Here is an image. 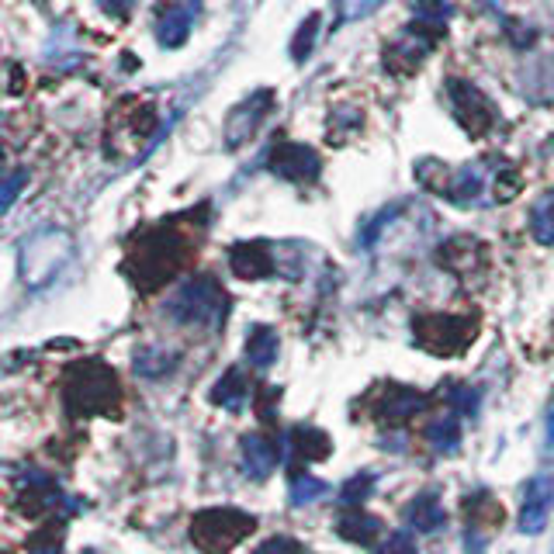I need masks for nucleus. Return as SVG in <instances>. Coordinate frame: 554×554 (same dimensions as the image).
Wrapping results in <instances>:
<instances>
[{
	"mask_svg": "<svg viewBox=\"0 0 554 554\" xmlns=\"http://www.w3.org/2000/svg\"><path fill=\"white\" fill-rule=\"evenodd\" d=\"M63 402L70 416H115L122 388L111 368H104L101 361H84L66 371Z\"/></svg>",
	"mask_w": 554,
	"mask_h": 554,
	"instance_id": "obj_1",
	"label": "nucleus"
},
{
	"mask_svg": "<svg viewBox=\"0 0 554 554\" xmlns=\"http://www.w3.org/2000/svg\"><path fill=\"white\" fill-rule=\"evenodd\" d=\"M226 291L219 288L215 277H191L187 284L170 295L167 302V316L181 326H208V329H219L222 319H226Z\"/></svg>",
	"mask_w": 554,
	"mask_h": 554,
	"instance_id": "obj_2",
	"label": "nucleus"
},
{
	"mask_svg": "<svg viewBox=\"0 0 554 554\" xmlns=\"http://www.w3.org/2000/svg\"><path fill=\"white\" fill-rule=\"evenodd\" d=\"M187 260V239H181L177 232H153L139 243V253L129 260V271L136 277V284L142 288H160L170 277L177 274Z\"/></svg>",
	"mask_w": 554,
	"mask_h": 554,
	"instance_id": "obj_3",
	"label": "nucleus"
},
{
	"mask_svg": "<svg viewBox=\"0 0 554 554\" xmlns=\"http://www.w3.org/2000/svg\"><path fill=\"white\" fill-rule=\"evenodd\" d=\"M257 520L239 509H205L191 520V541L205 554H226L253 534Z\"/></svg>",
	"mask_w": 554,
	"mask_h": 554,
	"instance_id": "obj_4",
	"label": "nucleus"
},
{
	"mask_svg": "<svg viewBox=\"0 0 554 554\" xmlns=\"http://www.w3.org/2000/svg\"><path fill=\"white\" fill-rule=\"evenodd\" d=\"M413 333L419 340V347H426L430 354L440 357H454L475 340V323L458 316H423L413 323Z\"/></svg>",
	"mask_w": 554,
	"mask_h": 554,
	"instance_id": "obj_5",
	"label": "nucleus"
},
{
	"mask_svg": "<svg viewBox=\"0 0 554 554\" xmlns=\"http://www.w3.org/2000/svg\"><path fill=\"white\" fill-rule=\"evenodd\" d=\"M554 509V478L534 475L523 485V503H520V530L523 534H541L551 520Z\"/></svg>",
	"mask_w": 554,
	"mask_h": 554,
	"instance_id": "obj_6",
	"label": "nucleus"
},
{
	"mask_svg": "<svg viewBox=\"0 0 554 554\" xmlns=\"http://www.w3.org/2000/svg\"><path fill=\"white\" fill-rule=\"evenodd\" d=\"M271 170L284 181H295V184H305V181H316L319 177V153L302 142H281V146L271 153Z\"/></svg>",
	"mask_w": 554,
	"mask_h": 554,
	"instance_id": "obj_7",
	"label": "nucleus"
},
{
	"mask_svg": "<svg viewBox=\"0 0 554 554\" xmlns=\"http://www.w3.org/2000/svg\"><path fill=\"white\" fill-rule=\"evenodd\" d=\"M451 104H454V115L471 136H485L492 129V108L489 101L482 97V91L464 80H451Z\"/></svg>",
	"mask_w": 554,
	"mask_h": 554,
	"instance_id": "obj_8",
	"label": "nucleus"
},
{
	"mask_svg": "<svg viewBox=\"0 0 554 554\" xmlns=\"http://www.w3.org/2000/svg\"><path fill=\"white\" fill-rule=\"evenodd\" d=\"M271 104H274L271 91H257L253 97H246L239 108H232L226 118V146L229 149L243 146V142L260 129V122H264V115L271 111Z\"/></svg>",
	"mask_w": 554,
	"mask_h": 554,
	"instance_id": "obj_9",
	"label": "nucleus"
},
{
	"mask_svg": "<svg viewBox=\"0 0 554 554\" xmlns=\"http://www.w3.org/2000/svg\"><path fill=\"white\" fill-rule=\"evenodd\" d=\"M229 267L236 277L243 281H260V277L274 274V257H271V246L267 243H239L229 250Z\"/></svg>",
	"mask_w": 554,
	"mask_h": 554,
	"instance_id": "obj_10",
	"label": "nucleus"
},
{
	"mask_svg": "<svg viewBox=\"0 0 554 554\" xmlns=\"http://www.w3.org/2000/svg\"><path fill=\"white\" fill-rule=\"evenodd\" d=\"M239 451H243V471L250 478H257V482H264V478L277 468L274 444L267 437H260V433H246Z\"/></svg>",
	"mask_w": 554,
	"mask_h": 554,
	"instance_id": "obj_11",
	"label": "nucleus"
},
{
	"mask_svg": "<svg viewBox=\"0 0 554 554\" xmlns=\"http://www.w3.org/2000/svg\"><path fill=\"white\" fill-rule=\"evenodd\" d=\"M423 395L413 392V388H402V385H388V395L385 402H381L378 416L388 419V423H406V419H413L419 409H423Z\"/></svg>",
	"mask_w": 554,
	"mask_h": 554,
	"instance_id": "obj_12",
	"label": "nucleus"
},
{
	"mask_svg": "<svg viewBox=\"0 0 554 554\" xmlns=\"http://www.w3.org/2000/svg\"><path fill=\"white\" fill-rule=\"evenodd\" d=\"M406 520H409V527H413L416 534H433V530L444 527L447 513H444V506H440V499L433 496V492H423V496H416L413 503H409Z\"/></svg>",
	"mask_w": 554,
	"mask_h": 554,
	"instance_id": "obj_13",
	"label": "nucleus"
},
{
	"mask_svg": "<svg viewBox=\"0 0 554 554\" xmlns=\"http://www.w3.org/2000/svg\"><path fill=\"white\" fill-rule=\"evenodd\" d=\"M246 399H250V381L243 378L239 368L226 371V378L212 388V402L215 406H226L229 413H239V409L246 406Z\"/></svg>",
	"mask_w": 554,
	"mask_h": 554,
	"instance_id": "obj_14",
	"label": "nucleus"
},
{
	"mask_svg": "<svg viewBox=\"0 0 554 554\" xmlns=\"http://www.w3.org/2000/svg\"><path fill=\"white\" fill-rule=\"evenodd\" d=\"M336 534L343 537V541H350V544H371L374 537L381 534V523H378V516H371V513H343L340 516V523H336Z\"/></svg>",
	"mask_w": 554,
	"mask_h": 554,
	"instance_id": "obj_15",
	"label": "nucleus"
},
{
	"mask_svg": "<svg viewBox=\"0 0 554 554\" xmlns=\"http://www.w3.org/2000/svg\"><path fill=\"white\" fill-rule=\"evenodd\" d=\"M277 347H281V343H277V333L271 326H257L246 336V357H250V364L260 371H267L277 361Z\"/></svg>",
	"mask_w": 554,
	"mask_h": 554,
	"instance_id": "obj_16",
	"label": "nucleus"
},
{
	"mask_svg": "<svg viewBox=\"0 0 554 554\" xmlns=\"http://www.w3.org/2000/svg\"><path fill=\"white\" fill-rule=\"evenodd\" d=\"M191 14H194L191 4L170 7V11L163 14V21H160V42L163 46H181V42L187 39V32H191Z\"/></svg>",
	"mask_w": 554,
	"mask_h": 554,
	"instance_id": "obj_17",
	"label": "nucleus"
},
{
	"mask_svg": "<svg viewBox=\"0 0 554 554\" xmlns=\"http://www.w3.org/2000/svg\"><path fill=\"white\" fill-rule=\"evenodd\" d=\"M530 232H534L537 243L544 246L554 243V194H544V198L534 201V208H530Z\"/></svg>",
	"mask_w": 554,
	"mask_h": 554,
	"instance_id": "obj_18",
	"label": "nucleus"
},
{
	"mask_svg": "<svg viewBox=\"0 0 554 554\" xmlns=\"http://www.w3.org/2000/svg\"><path fill=\"white\" fill-rule=\"evenodd\" d=\"M426 440H430V444L437 447V451L451 454L454 447H458V440H461L458 419L447 416V419H437V423H430V426H426Z\"/></svg>",
	"mask_w": 554,
	"mask_h": 554,
	"instance_id": "obj_19",
	"label": "nucleus"
},
{
	"mask_svg": "<svg viewBox=\"0 0 554 554\" xmlns=\"http://www.w3.org/2000/svg\"><path fill=\"white\" fill-rule=\"evenodd\" d=\"M326 492H329L326 482H319V478H312V475H295V478H291V503H295V506L319 503Z\"/></svg>",
	"mask_w": 554,
	"mask_h": 554,
	"instance_id": "obj_20",
	"label": "nucleus"
},
{
	"mask_svg": "<svg viewBox=\"0 0 554 554\" xmlns=\"http://www.w3.org/2000/svg\"><path fill=\"white\" fill-rule=\"evenodd\" d=\"M478 194H482V177H478L475 170H461V174H454V184H451V191H447V198L464 205V201L478 198Z\"/></svg>",
	"mask_w": 554,
	"mask_h": 554,
	"instance_id": "obj_21",
	"label": "nucleus"
},
{
	"mask_svg": "<svg viewBox=\"0 0 554 554\" xmlns=\"http://www.w3.org/2000/svg\"><path fill=\"white\" fill-rule=\"evenodd\" d=\"M295 447L305 461H312V458H323L329 451V440L319 430H295Z\"/></svg>",
	"mask_w": 554,
	"mask_h": 554,
	"instance_id": "obj_22",
	"label": "nucleus"
},
{
	"mask_svg": "<svg viewBox=\"0 0 554 554\" xmlns=\"http://www.w3.org/2000/svg\"><path fill=\"white\" fill-rule=\"evenodd\" d=\"M316 28H319V14H312V18L305 21L302 28H298V39H295V46H291V56H295V59L309 56L312 39H316Z\"/></svg>",
	"mask_w": 554,
	"mask_h": 554,
	"instance_id": "obj_23",
	"label": "nucleus"
},
{
	"mask_svg": "<svg viewBox=\"0 0 554 554\" xmlns=\"http://www.w3.org/2000/svg\"><path fill=\"white\" fill-rule=\"evenodd\" d=\"M416 14H419V21H426V25H440V21L447 18V0H419Z\"/></svg>",
	"mask_w": 554,
	"mask_h": 554,
	"instance_id": "obj_24",
	"label": "nucleus"
},
{
	"mask_svg": "<svg viewBox=\"0 0 554 554\" xmlns=\"http://www.w3.org/2000/svg\"><path fill=\"white\" fill-rule=\"evenodd\" d=\"M416 544H413V534H406V530H399V534H392L385 541V548H378V554H413Z\"/></svg>",
	"mask_w": 554,
	"mask_h": 554,
	"instance_id": "obj_25",
	"label": "nucleus"
},
{
	"mask_svg": "<svg viewBox=\"0 0 554 554\" xmlns=\"http://www.w3.org/2000/svg\"><path fill=\"white\" fill-rule=\"evenodd\" d=\"M253 554H302V548L291 537H271V541H264Z\"/></svg>",
	"mask_w": 554,
	"mask_h": 554,
	"instance_id": "obj_26",
	"label": "nucleus"
},
{
	"mask_svg": "<svg viewBox=\"0 0 554 554\" xmlns=\"http://www.w3.org/2000/svg\"><path fill=\"white\" fill-rule=\"evenodd\" d=\"M374 482V478L371 475H364V478H354V482H347V489H343L340 492V499H343V503H357V499H364V496H368V485Z\"/></svg>",
	"mask_w": 554,
	"mask_h": 554,
	"instance_id": "obj_27",
	"label": "nucleus"
},
{
	"mask_svg": "<svg viewBox=\"0 0 554 554\" xmlns=\"http://www.w3.org/2000/svg\"><path fill=\"white\" fill-rule=\"evenodd\" d=\"M516 191H520V177H516L513 170H506V174L496 177V198L499 201H509Z\"/></svg>",
	"mask_w": 554,
	"mask_h": 554,
	"instance_id": "obj_28",
	"label": "nucleus"
},
{
	"mask_svg": "<svg viewBox=\"0 0 554 554\" xmlns=\"http://www.w3.org/2000/svg\"><path fill=\"white\" fill-rule=\"evenodd\" d=\"M451 402L461 409V413H475L478 392H471V388H451Z\"/></svg>",
	"mask_w": 554,
	"mask_h": 554,
	"instance_id": "obj_29",
	"label": "nucleus"
},
{
	"mask_svg": "<svg viewBox=\"0 0 554 554\" xmlns=\"http://www.w3.org/2000/svg\"><path fill=\"white\" fill-rule=\"evenodd\" d=\"M21 181H25V177H21V174H14L11 181H7V187H4V208H11V205H14V194H18Z\"/></svg>",
	"mask_w": 554,
	"mask_h": 554,
	"instance_id": "obj_30",
	"label": "nucleus"
},
{
	"mask_svg": "<svg viewBox=\"0 0 554 554\" xmlns=\"http://www.w3.org/2000/svg\"><path fill=\"white\" fill-rule=\"evenodd\" d=\"M32 554H63V548H59L56 541H35Z\"/></svg>",
	"mask_w": 554,
	"mask_h": 554,
	"instance_id": "obj_31",
	"label": "nucleus"
},
{
	"mask_svg": "<svg viewBox=\"0 0 554 554\" xmlns=\"http://www.w3.org/2000/svg\"><path fill=\"white\" fill-rule=\"evenodd\" d=\"M7 77H11V94H21V66H11Z\"/></svg>",
	"mask_w": 554,
	"mask_h": 554,
	"instance_id": "obj_32",
	"label": "nucleus"
},
{
	"mask_svg": "<svg viewBox=\"0 0 554 554\" xmlns=\"http://www.w3.org/2000/svg\"><path fill=\"white\" fill-rule=\"evenodd\" d=\"M468 554H485L482 551V541H478V537H468Z\"/></svg>",
	"mask_w": 554,
	"mask_h": 554,
	"instance_id": "obj_33",
	"label": "nucleus"
},
{
	"mask_svg": "<svg viewBox=\"0 0 554 554\" xmlns=\"http://www.w3.org/2000/svg\"><path fill=\"white\" fill-rule=\"evenodd\" d=\"M548 440H551V447H554V409H551V416H548Z\"/></svg>",
	"mask_w": 554,
	"mask_h": 554,
	"instance_id": "obj_34",
	"label": "nucleus"
}]
</instances>
